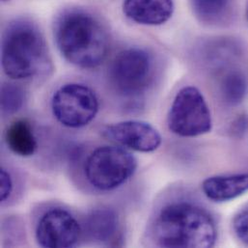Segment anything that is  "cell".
<instances>
[{"mask_svg":"<svg viewBox=\"0 0 248 248\" xmlns=\"http://www.w3.org/2000/svg\"><path fill=\"white\" fill-rule=\"evenodd\" d=\"M54 38L64 58L81 69L99 67L110 47L105 26L96 16L82 10H68L59 16Z\"/></svg>","mask_w":248,"mask_h":248,"instance_id":"obj_1","label":"cell"},{"mask_svg":"<svg viewBox=\"0 0 248 248\" xmlns=\"http://www.w3.org/2000/svg\"><path fill=\"white\" fill-rule=\"evenodd\" d=\"M153 238L159 248H213L217 242V226L205 209L189 202H175L158 214Z\"/></svg>","mask_w":248,"mask_h":248,"instance_id":"obj_2","label":"cell"},{"mask_svg":"<svg viewBox=\"0 0 248 248\" xmlns=\"http://www.w3.org/2000/svg\"><path fill=\"white\" fill-rule=\"evenodd\" d=\"M2 68L15 80L37 77L47 65L46 42L38 28L27 21L10 24L2 41Z\"/></svg>","mask_w":248,"mask_h":248,"instance_id":"obj_3","label":"cell"},{"mask_svg":"<svg viewBox=\"0 0 248 248\" xmlns=\"http://www.w3.org/2000/svg\"><path fill=\"white\" fill-rule=\"evenodd\" d=\"M136 158L124 148L102 146L93 151L85 163L89 184L102 191L120 187L135 173Z\"/></svg>","mask_w":248,"mask_h":248,"instance_id":"obj_4","label":"cell"},{"mask_svg":"<svg viewBox=\"0 0 248 248\" xmlns=\"http://www.w3.org/2000/svg\"><path fill=\"white\" fill-rule=\"evenodd\" d=\"M112 88L124 98H137L146 92L154 77V63L148 52L127 48L119 52L109 68Z\"/></svg>","mask_w":248,"mask_h":248,"instance_id":"obj_5","label":"cell"},{"mask_svg":"<svg viewBox=\"0 0 248 248\" xmlns=\"http://www.w3.org/2000/svg\"><path fill=\"white\" fill-rule=\"evenodd\" d=\"M167 123L173 133L182 137H196L212 130L211 111L199 89L186 86L177 93Z\"/></svg>","mask_w":248,"mask_h":248,"instance_id":"obj_6","label":"cell"},{"mask_svg":"<svg viewBox=\"0 0 248 248\" xmlns=\"http://www.w3.org/2000/svg\"><path fill=\"white\" fill-rule=\"evenodd\" d=\"M51 109L60 124L70 128H79L95 119L99 111V100L88 86L68 83L53 94Z\"/></svg>","mask_w":248,"mask_h":248,"instance_id":"obj_7","label":"cell"},{"mask_svg":"<svg viewBox=\"0 0 248 248\" xmlns=\"http://www.w3.org/2000/svg\"><path fill=\"white\" fill-rule=\"evenodd\" d=\"M81 227L68 211L60 208L46 212L36 228V240L45 248L75 247L80 238Z\"/></svg>","mask_w":248,"mask_h":248,"instance_id":"obj_8","label":"cell"},{"mask_svg":"<svg viewBox=\"0 0 248 248\" xmlns=\"http://www.w3.org/2000/svg\"><path fill=\"white\" fill-rule=\"evenodd\" d=\"M103 134L124 148L141 153L154 152L162 142L161 135L153 125L136 120L108 125Z\"/></svg>","mask_w":248,"mask_h":248,"instance_id":"obj_9","label":"cell"},{"mask_svg":"<svg viewBox=\"0 0 248 248\" xmlns=\"http://www.w3.org/2000/svg\"><path fill=\"white\" fill-rule=\"evenodd\" d=\"M124 16L130 20L149 26H157L167 22L174 13L173 0H124Z\"/></svg>","mask_w":248,"mask_h":248,"instance_id":"obj_10","label":"cell"},{"mask_svg":"<svg viewBox=\"0 0 248 248\" xmlns=\"http://www.w3.org/2000/svg\"><path fill=\"white\" fill-rule=\"evenodd\" d=\"M202 190L214 202L233 200L248 191V173L209 177L203 182Z\"/></svg>","mask_w":248,"mask_h":248,"instance_id":"obj_11","label":"cell"},{"mask_svg":"<svg viewBox=\"0 0 248 248\" xmlns=\"http://www.w3.org/2000/svg\"><path fill=\"white\" fill-rule=\"evenodd\" d=\"M86 227L89 236L96 242L115 247L121 240V229L117 215L109 209L93 212L87 218Z\"/></svg>","mask_w":248,"mask_h":248,"instance_id":"obj_12","label":"cell"},{"mask_svg":"<svg viewBox=\"0 0 248 248\" xmlns=\"http://www.w3.org/2000/svg\"><path fill=\"white\" fill-rule=\"evenodd\" d=\"M5 142L12 153L18 156L33 155L38 143L31 124L26 120H16L8 126L5 132Z\"/></svg>","mask_w":248,"mask_h":248,"instance_id":"obj_13","label":"cell"},{"mask_svg":"<svg viewBox=\"0 0 248 248\" xmlns=\"http://www.w3.org/2000/svg\"><path fill=\"white\" fill-rule=\"evenodd\" d=\"M246 76L237 69L226 71L220 78L219 91L223 101L230 106L240 105L248 93Z\"/></svg>","mask_w":248,"mask_h":248,"instance_id":"obj_14","label":"cell"},{"mask_svg":"<svg viewBox=\"0 0 248 248\" xmlns=\"http://www.w3.org/2000/svg\"><path fill=\"white\" fill-rule=\"evenodd\" d=\"M195 16L203 22L217 23L229 13L232 0H190Z\"/></svg>","mask_w":248,"mask_h":248,"instance_id":"obj_15","label":"cell"},{"mask_svg":"<svg viewBox=\"0 0 248 248\" xmlns=\"http://www.w3.org/2000/svg\"><path fill=\"white\" fill-rule=\"evenodd\" d=\"M25 95L23 90L14 84H4L1 89V109L2 113L13 114L20 109L24 103Z\"/></svg>","mask_w":248,"mask_h":248,"instance_id":"obj_16","label":"cell"},{"mask_svg":"<svg viewBox=\"0 0 248 248\" xmlns=\"http://www.w3.org/2000/svg\"><path fill=\"white\" fill-rule=\"evenodd\" d=\"M233 230L237 238L248 246V206L238 213L233 220Z\"/></svg>","mask_w":248,"mask_h":248,"instance_id":"obj_17","label":"cell"},{"mask_svg":"<svg viewBox=\"0 0 248 248\" xmlns=\"http://www.w3.org/2000/svg\"><path fill=\"white\" fill-rule=\"evenodd\" d=\"M13 191V181L10 174L5 170L1 169L0 171V200L5 202Z\"/></svg>","mask_w":248,"mask_h":248,"instance_id":"obj_18","label":"cell"},{"mask_svg":"<svg viewBox=\"0 0 248 248\" xmlns=\"http://www.w3.org/2000/svg\"><path fill=\"white\" fill-rule=\"evenodd\" d=\"M247 17H248V7H247Z\"/></svg>","mask_w":248,"mask_h":248,"instance_id":"obj_19","label":"cell"},{"mask_svg":"<svg viewBox=\"0 0 248 248\" xmlns=\"http://www.w3.org/2000/svg\"><path fill=\"white\" fill-rule=\"evenodd\" d=\"M2 1H4V2H6V1H9V0H2Z\"/></svg>","mask_w":248,"mask_h":248,"instance_id":"obj_20","label":"cell"}]
</instances>
